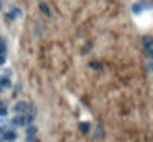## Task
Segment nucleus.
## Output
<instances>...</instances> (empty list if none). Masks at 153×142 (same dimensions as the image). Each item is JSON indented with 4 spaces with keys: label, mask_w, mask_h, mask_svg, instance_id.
Segmentation results:
<instances>
[{
    "label": "nucleus",
    "mask_w": 153,
    "mask_h": 142,
    "mask_svg": "<svg viewBox=\"0 0 153 142\" xmlns=\"http://www.w3.org/2000/svg\"><path fill=\"white\" fill-rule=\"evenodd\" d=\"M15 111L18 112V114H23V112H27L28 111V104L27 102H17V106H15Z\"/></svg>",
    "instance_id": "f257e3e1"
},
{
    "label": "nucleus",
    "mask_w": 153,
    "mask_h": 142,
    "mask_svg": "<svg viewBox=\"0 0 153 142\" xmlns=\"http://www.w3.org/2000/svg\"><path fill=\"white\" fill-rule=\"evenodd\" d=\"M27 124V121H25V116L23 114H18L17 117H15L13 121V125H25Z\"/></svg>",
    "instance_id": "f03ea898"
},
{
    "label": "nucleus",
    "mask_w": 153,
    "mask_h": 142,
    "mask_svg": "<svg viewBox=\"0 0 153 142\" xmlns=\"http://www.w3.org/2000/svg\"><path fill=\"white\" fill-rule=\"evenodd\" d=\"M4 139L5 140H15V139H17V134H15L13 131H5L4 132Z\"/></svg>",
    "instance_id": "7ed1b4c3"
},
{
    "label": "nucleus",
    "mask_w": 153,
    "mask_h": 142,
    "mask_svg": "<svg viewBox=\"0 0 153 142\" xmlns=\"http://www.w3.org/2000/svg\"><path fill=\"white\" fill-rule=\"evenodd\" d=\"M79 129H81L82 132H89V131H91V124H89V122H81V124H79Z\"/></svg>",
    "instance_id": "20e7f679"
},
{
    "label": "nucleus",
    "mask_w": 153,
    "mask_h": 142,
    "mask_svg": "<svg viewBox=\"0 0 153 142\" xmlns=\"http://www.w3.org/2000/svg\"><path fill=\"white\" fill-rule=\"evenodd\" d=\"M36 131H38V129L35 127V125H30V127H28V131H27L28 137H35V134H36Z\"/></svg>",
    "instance_id": "39448f33"
},
{
    "label": "nucleus",
    "mask_w": 153,
    "mask_h": 142,
    "mask_svg": "<svg viewBox=\"0 0 153 142\" xmlns=\"http://www.w3.org/2000/svg\"><path fill=\"white\" fill-rule=\"evenodd\" d=\"M40 8L43 10V13H46V15H50V7H48L46 3H40Z\"/></svg>",
    "instance_id": "423d86ee"
},
{
    "label": "nucleus",
    "mask_w": 153,
    "mask_h": 142,
    "mask_svg": "<svg viewBox=\"0 0 153 142\" xmlns=\"http://www.w3.org/2000/svg\"><path fill=\"white\" fill-rule=\"evenodd\" d=\"M132 10H133V13H140L142 12V5H140V3H135V5L132 7Z\"/></svg>",
    "instance_id": "0eeeda50"
},
{
    "label": "nucleus",
    "mask_w": 153,
    "mask_h": 142,
    "mask_svg": "<svg viewBox=\"0 0 153 142\" xmlns=\"http://www.w3.org/2000/svg\"><path fill=\"white\" fill-rule=\"evenodd\" d=\"M143 45L150 50V38H148V36H145V38H143Z\"/></svg>",
    "instance_id": "6e6552de"
},
{
    "label": "nucleus",
    "mask_w": 153,
    "mask_h": 142,
    "mask_svg": "<svg viewBox=\"0 0 153 142\" xmlns=\"http://www.w3.org/2000/svg\"><path fill=\"white\" fill-rule=\"evenodd\" d=\"M0 116H2V117L7 116V109H5V107H0Z\"/></svg>",
    "instance_id": "1a4fd4ad"
},
{
    "label": "nucleus",
    "mask_w": 153,
    "mask_h": 142,
    "mask_svg": "<svg viewBox=\"0 0 153 142\" xmlns=\"http://www.w3.org/2000/svg\"><path fill=\"white\" fill-rule=\"evenodd\" d=\"M100 135H102V127H100V125H99V127H97V134H96V137L99 139Z\"/></svg>",
    "instance_id": "9d476101"
},
{
    "label": "nucleus",
    "mask_w": 153,
    "mask_h": 142,
    "mask_svg": "<svg viewBox=\"0 0 153 142\" xmlns=\"http://www.w3.org/2000/svg\"><path fill=\"white\" fill-rule=\"evenodd\" d=\"M27 142H38L36 137H27Z\"/></svg>",
    "instance_id": "9b49d317"
},
{
    "label": "nucleus",
    "mask_w": 153,
    "mask_h": 142,
    "mask_svg": "<svg viewBox=\"0 0 153 142\" xmlns=\"http://www.w3.org/2000/svg\"><path fill=\"white\" fill-rule=\"evenodd\" d=\"M91 66H92L94 69H99V68H100V66H99V63H91Z\"/></svg>",
    "instance_id": "f8f14e48"
},
{
    "label": "nucleus",
    "mask_w": 153,
    "mask_h": 142,
    "mask_svg": "<svg viewBox=\"0 0 153 142\" xmlns=\"http://www.w3.org/2000/svg\"><path fill=\"white\" fill-rule=\"evenodd\" d=\"M0 10H2V0H0Z\"/></svg>",
    "instance_id": "ddd939ff"
}]
</instances>
